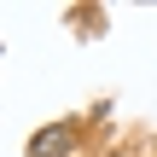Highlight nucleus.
Returning <instances> with one entry per match:
<instances>
[{
  "label": "nucleus",
  "mask_w": 157,
  "mask_h": 157,
  "mask_svg": "<svg viewBox=\"0 0 157 157\" xmlns=\"http://www.w3.org/2000/svg\"><path fill=\"white\" fill-rule=\"evenodd\" d=\"M70 146H76V128H70V122H58V128L35 134V146H29V157H70Z\"/></svg>",
  "instance_id": "f257e3e1"
}]
</instances>
